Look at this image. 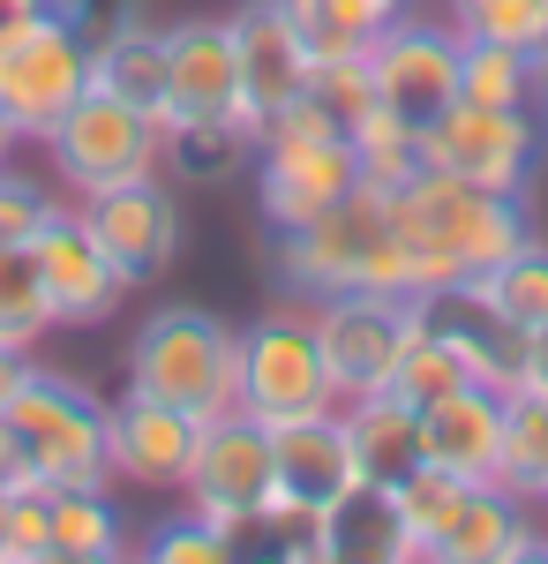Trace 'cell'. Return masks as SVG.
I'll return each instance as SVG.
<instances>
[{"mask_svg":"<svg viewBox=\"0 0 548 564\" xmlns=\"http://www.w3.org/2000/svg\"><path fill=\"white\" fill-rule=\"evenodd\" d=\"M391 234L406 249L414 294H459L465 279H481L489 263H504L518 241H534V196H496V188H465L451 174H414L391 188Z\"/></svg>","mask_w":548,"mask_h":564,"instance_id":"1","label":"cell"},{"mask_svg":"<svg viewBox=\"0 0 548 564\" xmlns=\"http://www.w3.org/2000/svg\"><path fill=\"white\" fill-rule=\"evenodd\" d=\"M128 391L180 406L188 422H218L241 406V332L196 302L151 308L128 339Z\"/></svg>","mask_w":548,"mask_h":564,"instance_id":"2","label":"cell"},{"mask_svg":"<svg viewBox=\"0 0 548 564\" xmlns=\"http://www.w3.org/2000/svg\"><path fill=\"white\" fill-rule=\"evenodd\" d=\"M0 430L15 444V475L31 489H106V399L76 377L31 361V377L0 406Z\"/></svg>","mask_w":548,"mask_h":564,"instance_id":"3","label":"cell"},{"mask_svg":"<svg viewBox=\"0 0 548 564\" xmlns=\"http://www.w3.org/2000/svg\"><path fill=\"white\" fill-rule=\"evenodd\" d=\"M249 174H255V212H263V226L286 234V226H308L316 212H331L338 196L361 181V166H353L346 129H331V113L316 98H294L278 121H263Z\"/></svg>","mask_w":548,"mask_h":564,"instance_id":"4","label":"cell"},{"mask_svg":"<svg viewBox=\"0 0 548 564\" xmlns=\"http://www.w3.org/2000/svg\"><path fill=\"white\" fill-rule=\"evenodd\" d=\"M541 143H548L541 106H473V98H451L443 113L421 121V166L465 181V188L526 196L534 174H541Z\"/></svg>","mask_w":548,"mask_h":564,"instance_id":"5","label":"cell"},{"mask_svg":"<svg viewBox=\"0 0 548 564\" xmlns=\"http://www.w3.org/2000/svg\"><path fill=\"white\" fill-rule=\"evenodd\" d=\"M90 90V23L68 8H39L0 31V113L23 143H45L53 121Z\"/></svg>","mask_w":548,"mask_h":564,"instance_id":"6","label":"cell"},{"mask_svg":"<svg viewBox=\"0 0 548 564\" xmlns=\"http://www.w3.org/2000/svg\"><path fill=\"white\" fill-rule=\"evenodd\" d=\"M383 241H391V188L353 181L331 212L278 234L271 271H278V286L294 302H324V294H346V286H369V263H376Z\"/></svg>","mask_w":548,"mask_h":564,"instance_id":"7","label":"cell"},{"mask_svg":"<svg viewBox=\"0 0 548 564\" xmlns=\"http://www.w3.org/2000/svg\"><path fill=\"white\" fill-rule=\"evenodd\" d=\"M45 159H53L61 196H98V188L158 174V159H166V121L143 113V106H128V98H113V90H84V98L53 121Z\"/></svg>","mask_w":548,"mask_h":564,"instance_id":"8","label":"cell"},{"mask_svg":"<svg viewBox=\"0 0 548 564\" xmlns=\"http://www.w3.org/2000/svg\"><path fill=\"white\" fill-rule=\"evenodd\" d=\"M308 324H316L331 391H338V406H346V399H369V391L391 384L398 354L414 347V332L428 324V302H414V294H376V286H346V294L308 302Z\"/></svg>","mask_w":548,"mask_h":564,"instance_id":"9","label":"cell"},{"mask_svg":"<svg viewBox=\"0 0 548 564\" xmlns=\"http://www.w3.org/2000/svg\"><path fill=\"white\" fill-rule=\"evenodd\" d=\"M278 497V459H271V430L255 414H218L196 430V452H188V475H180V505L196 520L226 527L241 550H249V527L263 520V505Z\"/></svg>","mask_w":548,"mask_h":564,"instance_id":"10","label":"cell"},{"mask_svg":"<svg viewBox=\"0 0 548 564\" xmlns=\"http://www.w3.org/2000/svg\"><path fill=\"white\" fill-rule=\"evenodd\" d=\"M324 406H338V391H331V369H324V347H316L308 302L263 308L241 332V414L278 430V422L324 414Z\"/></svg>","mask_w":548,"mask_h":564,"instance_id":"11","label":"cell"},{"mask_svg":"<svg viewBox=\"0 0 548 564\" xmlns=\"http://www.w3.org/2000/svg\"><path fill=\"white\" fill-rule=\"evenodd\" d=\"M76 212H84L90 241L113 257V271L128 279V294H143V286H158L180 257V241H188V226H180V196H173L166 174H143V181H121V188H98V196H76Z\"/></svg>","mask_w":548,"mask_h":564,"instance_id":"12","label":"cell"},{"mask_svg":"<svg viewBox=\"0 0 548 564\" xmlns=\"http://www.w3.org/2000/svg\"><path fill=\"white\" fill-rule=\"evenodd\" d=\"M23 249H31V263H39V286H45V308H53V332H61V324H68V332L106 324V316L128 302V279L113 271V257L90 241L76 196H61V204L39 218V234H31Z\"/></svg>","mask_w":548,"mask_h":564,"instance_id":"13","label":"cell"},{"mask_svg":"<svg viewBox=\"0 0 548 564\" xmlns=\"http://www.w3.org/2000/svg\"><path fill=\"white\" fill-rule=\"evenodd\" d=\"M459 53L465 39L443 23V15H398L369 39V76H376V98L391 113H406L421 129L428 113H443L459 98Z\"/></svg>","mask_w":548,"mask_h":564,"instance_id":"14","label":"cell"},{"mask_svg":"<svg viewBox=\"0 0 548 564\" xmlns=\"http://www.w3.org/2000/svg\"><path fill=\"white\" fill-rule=\"evenodd\" d=\"M436 564H526L548 557V512L534 497H518L504 481H465L451 520L428 534Z\"/></svg>","mask_w":548,"mask_h":564,"instance_id":"15","label":"cell"},{"mask_svg":"<svg viewBox=\"0 0 548 564\" xmlns=\"http://www.w3.org/2000/svg\"><path fill=\"white\" fill-rule=\"evenodd\" d=\"M226 23H233V53H241V121L263 135V121H278L294 98H308L316 61L278 0H241Z\"/></svg>","mask_w":548,"mask_h":564,"instance_id":"16","label":"cell"},{"mask_svg":"<svg viewBox=\"0 0 548 564\" xmlns=\"http://www.w3.org/2000/svg\"><path fill=\"white\" fill-rule=\"evenodd\" d=\"M241 121V53L226 15H180L166 31V121Z\"/></svg>","mask_w":548,"mask_h":564,"instance_id":"17","label":"cell"},{"mask_svg":"<svg viewBox=\"0 0 548 564\" xmlns=\"http://www.w3.org/2000/svg\"><path fill=\"white\" fill-rule=\"evenodd\" d=\"M196 430L180 406H158L143 391H121L106 406V475L128 481V489H180L188 475V452H196Z\"/></svg>","mask_w":548,"mask_h":564,"instance_id":"18","label":"cell"},{"mask_svg":"<svg viewBox=\"0 0 548 564\" xmlns=\"http://www.w3.org/2000/svg\"><path fill=\"white\" fill-rule=\"evenodd\" d=\"M271 459H278V497L324 505V512L361 489V459H353V436H346V406L278 422V430H271Z\"/></svg>","mask_w":548,"mask_h":564,"instance_id":"19","label":"cell"},{"mask_svg":"<svg viewBox=\"0 0 548 564\" xmlns=\"http://www.w3.org/2000/svg\"><path fill=\"white\" fill-rule=\"evenodd\" d=\"M421 452L465 481H496V459H504V391L459 384V391H443L436 406H421Z\"/></svg>","mask_w":548,"mask_h":564,"instance_id":"20","label":"cell"},{"mask_svg":"<svg viewBox=\"0 0 548 564\" xmlns=\"http://www.w3.org/2000/svg\"><path fill=\"white\" fill-rule=\"evenodd\" d=\"M90 90H113L166 121V31H151L143 15H113L106 31H90Z\"/></svg>","mask_w":548,"mask_h":564,"instance_id":"21","label":"cell"},{"mask_svg":"<svg viewBox=\"0 0 548 564\" xmlns=\"http://www.w3.org/2000/svg\"><path fill=\"white\" fill-rule=\"evenodd\" d=\"M459 302L473 308V316H489L496 332H534V324H548V241L534 234V241H518L504 263H489L481 279H465Z\"/></svg>","mask_w":548,"mask_h":564,"instance_id":"22","label":"cell"},{"mask_svg":"<svg viewBox=\"0 0 548 564\" xmlns=\"http://www.w3.org/2000/svg\"><path fill=\"white\" fill-rule=\"evenodd\" d=\"M346 436H353V459H361V481H406L421 467V414L406 406V399H391V391H369V399H346Z\"/></svg>","mask_w":548,"mask_h":564,"instance_id":"23","label":"cell"},{"mask_svg":"<svg viewBox=\"0 0 548 564\" xmlns=\"http://www.w3.org/2000/svg\"><path fill=\"white\" fill-rule=\"evenodd\" d=\"M255 166V129L249 121H233V113H218V121H166V159H158V174L173 188H218V181L249 174Z\"/></svg>","mask_w":548,"mask_h":564,"instance_id":"24","label":"cell"},{"mask_svg":"<svg viewBox=\"0 0 548 564\" xmlns=\"http://www.w3.org/2000/svg\"><path fill=\"white\" fill-rule=\"evenodd\" d=\"M361 557V564H414V534L398 520V505H391V489L376 481H361L346 505H331V564Z\"/></svg>","mask_w":548,"mask_h":564,"instance_id":"25","label":"cell"},{"mask_svg":"<svg viewBox=\"0 0 548 564\" xmlns=\"http://www.w3.org/2000/svg\"><path fill=\"white\" fill-rule=\"evenodd\" d=\"M128 557V520L106 489H53V564H113Z\"/></svg>","mask_w":548,"mask_h":564,"instance_id":"26","label":"cell"},{"mask_svg":"<svg viewBox=\"0 0 548 564\" xmlns=\"http://www.w3.org/2000/svg\"><path fill=\"white\" fill-rule=\"evenodd\" d=\"M541 84H548V61L496 39H465L459 98H473V106H541Z\"/></svg>","mask_w":548,"mask_h":564,"instance_id":"27","label":"cell"},{"mask_svg":"<svg viewBox=\"0 0 548 564\" xmlns=\"http://www.w3.org/2000/svg\"><path fill=\"white\" fill-rule=\"evenodd\" d=\"M496 481L541 505L548 489V391H504V459Z\"/></svg>","mask_w":548,"mask_h":564,"instance_id":"28","label":"cell"},{"mask_svg":"<svg viewBox=\"0 0 548 564\" xmlns=\"http://www.w3.org/2000/svg\"><path fill=\"white\" fill-rule=\"evenodd\" d=\"M346 143H353V166H361V181H383V188H398V181L421 174V129L406 121V113H391V106H369L353 129H346Z\"/></svg>","mask_w":548,"mask_h":564,"instance_id":"29","label":"cell"},{"mask_svg":"<svg viewBox=\"0 0 548 564\" xmlns=\"http://www.w3.org/2000/svg\"><path fill=\"white\" fill-rule=\"evenodd\" d=\"M443 23L459 39H496L548 61V0H443Z\"/></svg>","mask_w":548,"mask_h":564,"instance_id":"30","label":"cell"},{"mask_svg":"<svg viewBox=\"0 0 548 564\" xmlns=\"http://www.w3.org/2000/svg\"><path fill=\"white\" fill-rule=\"evenodd\" d=\"M53 332V308H45L39 263L23 241H0V347L39 354V339Z\"/></svg>","mask_w":548,"mask_h":564,"instance_id":"31","label":"cell"},{"mask_svg":"<svg viewBox=\"0 0 548 564\" xmlns=\"http://www.w3.org/2000/svg\"><path fill=\"white\" fill-rule=\"evenodd\" d=\"M459 384H473V377H465L459 347L443 339V324L428 316L421 332H414V347L398 354V369H391V384H383V391H391V399H406V406L421 414V406H436L443 391H459Z\"/></svg>","mask_w":548,"mask_h":564,"instance_id":"32","label":"cell"},{"mask_svg":"<svg viewBox=\"0 0 548 564\" xmlns=\"http://www.w3.org/2000/svg\"><path fill=\"white\" fill-rule=\"evenodd\" d=\"M249 542H263L278 564H331V512L300 505V497H271L263 520L249 527Z\"/></svg>","mask_w":548,"mask_h":564,"instance_id":"33","label":"cell"},{"mask_svg":"<svg viewBox=\"0 0 548 564\" xmlns=\"http://www.w3.org/2000/svg\"><path fill=\"white\" fill-rule=\"evenodd\" d=\"M465 497V475H451V467H436V459H421L406 481H391V505H398V520H406V534H414V550L428 557V534L451 520V505Z\"/></svg>","mask_w":548,"mask_h":564,"instance_id":"34","label":"cell"},{"mask_svg":"<svg viewBox=\"0 0 548 564\" xmlns=\"http://www.w3.org/2000/svg\"><path fill=\"white\" fill-rule=\"evenodd\" d=\"M0 564H53V489H0Z\"/></svg>","mask_w":548,"mask_h":564,"instance_id":"35","label":"cell"},{"mask_svg":"<svg viewBox=\"0 0 548 564\" xmlns=\"http://www.w3.org/2000/svg\"><path fill=\"white\" fill-rule=\"evenodd\" d=\"M308 98L331 113V129H353L369 106H376V76H369V45L361 53H346V61H316V76H308Z\"/></svg>","mask_w":548,"mask_h":564,"instance_id":"36","label":"cell"},{"mask_svg":"<svg viewBox=\"0 0 548 564\" xmlns=\"http://www.w3.org/2000/svg\"><path fill=\"white\" fill-rule=\"evenodd\" d=\"M143 557H151V564H233V557H241V542H233L226 527L196 520V512L180 505V520L158 527V534L143 542Z\"/></svg>","mask_w":548,"mask_h":564,"instance_id":"37","label":"cell"},{"mask_svg":"<svg viewBox=\"0 0 548 564\" xmlns=\"http://www.w3.org/2000/svg\"><path fill=\"white\" fill-rule=\"evenodd\" d=\"M53 204H61V188H53L45 174H23L15 159L0 166V241H31Z\"/></svg>","mask_w":548,"mask_h":564,"instance_id":"38","label":"cell"},{"mask_svg":"<svg viewBox=\"0 0 548 564\" xmlns=\"http://www.w3.org/2000/svg\"><path fill=\"white\" fill-rule=\"evenodd\" d=\"M511 391H548V324L511 339Z\"/></svg>","mask_w":548,"mask_h":564,"instance_id":"39","label":"cell"},{"mask_svg":"<svg viewBox=\"0 0 548 564\" xmlns=\"http://www.w3.org/2000/svg\"><path fill=\"white\" fill-rule=\"evenodd\" d=\"M331 8H338V23H346V31H361V39H376L383 23H398V15H406L414 0H331Z\"/></svg>","mask_w":548,"mask_h":564,"instance_id":"40","label":"cell"},{"mask_svg":"<svg viewBox=\"0 0 548 564\" xmlns=\"http://www.w3.org/2000/svg\"><path fill=\"white\" fill-rule=\"evenodd\" d=\"M31 361H39V354H15V347H0V406H8V399H15V384L31 377Z\"/></svg>","mask_w":548,"mask_h":564,"instance_id":"41","label":"cell"},{"mask_svg":"<svg viewBox=\"0 0 548 564\" xmlns=\"http://www.w3.org/2000/svg\"><path fill=\"white\" fill-rule=\"evenodd\" d=\"M39 8H53V0H0V31H15V23L39 15Z\"/></svg>","mask_w":548,"mask_h":564,"instance_id":"42","label":"cell"},{"mask_svg":"<svg viewBox=\"0 0 548 564\" xmlns=\"http://www.w3.org/2000/svg\"><path fill=\"white\" fill-rule=\"evenodd\" d=\"M0 489H23V475H15V444H8V430H0Z\"/></svg>","mask_w":548,"mask_h":564,"instance_id":"43","label":"cell"},{"mask_svg":"<svg viewBox=\"0 0 548 564\" xmlns=\"http://www.w3.org/2000/svg\"><path fill=\"white\" fill-rule=\"evenodd\" d=\"M15 151H23V135H15V121H8V113H0V166H8V159H15Z\"/></svg>","mask_w":548,"mask_h":564,"instance_id":"44","label":"cell"},{"mask_svg":"<svg viewBox=\"0 0 548 564\" xmlns=\"http://www.w3.org/2000/svg\"><path fill=\"white\" fill-rule=\"evenodd\" d=\"M541 121H548V84H541Z\"/></svg>","mask_w":548,"mask_h":564,"instance_id":"45","label":"cell"},{"mask_svg":"<svg viewBox=\"0 0 548 564\" xmlns=\"http://www.w3.org/2000/svg\"><path fill=\"white\" fill-rule=\"evenodd\" d=\"M541 512H548V489H541Z\"/></svg>","mask_w":548,"mask_h":564,"instance_id":"46","label":"cell"}]
</instances>
